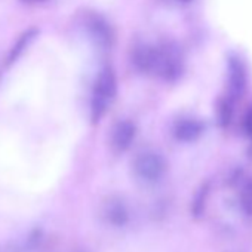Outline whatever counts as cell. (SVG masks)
Returning <instances> with one entry per match:
<instances>
[{
	"mask_svg": "<svg viewBox=\"0 0 252 252\" xmlns=\"http://www.w3.org/2000/svg\"><path fill=\"white\" fill-rule=\"evenodd\" d=\"M134 63L141 71L152 73L168 80L177 79L183 65L178 51L171 45L140 46L134 52Z\"/></svg>",
	"mask_w": 252,
	"mask_h": 252,
	"instance_id": "6da1fadb",
	"label": "cell"
},
{
	"mask_svg": "<svg viewBox=\"0 0 252 252\" xmlns=\"http://www.w3.org/2000/svg\"><path fill=\"white\" fill-rule=\"evenodd\" d=\"M117 92V80L114 71L110 67H105L99 71L91 98V120L92 123H98L104 114L110 110V105Z\"/></svg>",
	"mask_w": 252,
	"mask_h": 252,
	"instance_id": "7a4b0ae2",
	"label": "cell"
},
{
	"mask_svg": "<svg viewBox=\"0 0 252 252\" xmlns=\"http://www.w3.org/2000/svg\"><path fill=\"white\" fill-rule=\"evenodd\" d=\"M134 171L140 180L146 183H156L165 175L166 162L162 155L147 150L137 156L134 162Z\"/></svg>",
	"mask_w": 252,
	"mask_h": 252,
	"instance_id": "3957f363",
	"label": "cell"
},
{
	"mask_svg": "<svg viewBox=\"0 0 252 252\" xmlns=\"http://www.w3.org/2000/svg\"><path fill=\"white\" fill-rule=\"evenodd\" d=\"M137 135V128L131 120H122L119 122L111 132V146L117 152H125L128 150L135 140Z\"/></svg>",
	"mask_w": 252,
	"mask_h": 252,
	"instance_id": "277c9868",
	"label": "cell"
},
{
	"mask_svg": "<svg viewBox=\"0 0 252 252\" xmlns=\"http://www.w3.org/2000/svg\"><path fill=\"white\" fill-rule=\"evenodd\" d=\"M102 214L105 221L113 225H123L129 220L128 208L125 206V203L120 199H114V197L105 202Z\"/></svg>",
	"mask_w": 252,
	"mask_h": 252,
	"instance_id": "5b68a950",
	"label": "cell"
},
{
	"mask_svg": "<svg viewBox=\"0 0 252 252\" xmlns=\"http://www.w3.org/2000/svg\"><path fill=\"white\" fill-rule=\"evenodd\" d=\"M174 131H175V137L180 141L190 143V141L197 140L202 135L203 126H202V123L199 120H194V119H181V120L177 122Z\"/></svg>",
	"mask_w": 252,
	"mask_h": 252,
	"instance_id": "8992f818",
	"label": "cell"
},
{
	"mask_svg": "<svg viewBox=\"0 0 252 252\" xmlns=\"http://www.w3.org/2000/svg\"><path fill=\"white\" fill-rule=\"evenodd\" d=\"M86 26L89 29V32L92 33V36L101 43V45H110L111 42V32L108 24L101 18V17H89L86 21Z\"/></svg>",
	"mask_w": 252,
	"mask_h": 252,
	"instance_id": "52a82bcc",
	"label": "cell"
},
{
	"mask_svg": "<svg viewBox=\"0 0 252 252\" xmlns=\"http://www.w3.org/2000/svg\"><path fill=\"white\" fill-rule=\"evenodd\" d=\"M245 83H246V76H245V70H243L242 64L237 61H233L230 64V88H231V92L234 95H240L245 89Z\"/></svg>",
	"mask_w": 252,
	"mask_h": 252,
	"instance_id": "ba28073f",
	"label": "cell"
},
{
	"mask_svg": "<svg viewBox=\"0 0 252 252\" xmlns=\"http://www.w3.org/2000/svg\"><path fill=\"white\" fill-rule=\"evenodd\" d=\"M36 33H37V30L33 29V30H29V32H26L24 34L20 36V39L17 40L15 46H14V48L11 49V52H9V57L6 58V64H12V63H15V61L20 58V55H21V54L24 52V49L27 48L29 42L36 36Z\"/></svg>",
	"mask_w": 252,
	"mask_h": 252,
	"instance_id": "9c48e42d",
	"label": "cell"
},
{
	"mask_svg": "<svg viewBox=\"0 0 252 252\" xmlns=\"http://www.w3.org/2000/svg\"><path fill=\"white\" fill-rule=\"evenodd\" d=\"M240 206L246 215L252 217V180L248 181L240 190Z\"/></svg>",
	"mask_w": 252,
	"mask_h": 252,
	"instance_id": "30bf717a",
	"label": "cell"
},
{
	"mask_svg": "<svg viewBox=\"0 0 252 252\" xmlns=\"http://www.w3.org/2000/svg\"><path fill=\"white\" fill-rule=\"evenodd\" d=\"M0 252H24V246L17 243H5L0 245Z\"/></svg>",
	"mask_w": 252,
	"mask_h": 252,
	"instance_id": "8fae6325",
	"label": "cell"
},
{
	"mask_svg": "<svg viewBox=\"0 0 252 252\" xmlns=\"http://www.w3.org/2000/svg\"><path fill=\"white\" fill-rule=\"evenodd\" d=\"M21 2L26 3V5H37V3L45 2V0H21Z\"/></svg>",
	"mask_w": 252,
	"mask_h": 252,
	"instance_id": "7c38bea8",
	"label": "cell"
},
{
	"mask_svg": "<svg viewBox=\"0 0 252 252\" xmlns=\"http://www.w3.org/2000/svg\"><path fill=\"white\" fill-rule=\"evenodd\" d=\"M177 2H181V3H187V2H190V0H177Z\"/></svg>",
	"mask_w": 252,
	"mask_h": 252,
	"instance_id": "4fadbf2b",
	"label": "cell"
},
{
	"mask_svg": "<svg viewBox=\"0 0 252 252\" xmlns=\"http://www.w3.org/2000/svg\"><path fill=\"white\" fill-rule=\"evenodd\" d=\"M80 252H85V251H80Z\"/></svg>",
	"mask_w": 252,
	"mask_h": 252,
	"instance_id": "5bb4252c",
	"label": "cell"
}]
</instances>
